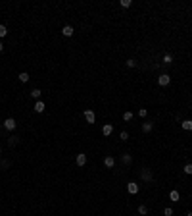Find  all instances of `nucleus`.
<instances>
[{
  "mask_svg": "<svg viewBox=\"0 0 192 216\" xmlns=\"http://www.w3.org/2000/svg\"><path fill=\"white\" fill-rule=\"evenodd\" d=\"M2 126L6 127V129H10V131H13V129H15V127H17V122L13 120V118H6V120H4V124H2Z\"/></svg>",
  "mask_w": 192,
  "mask_h": 216,
  "instance_id": "obj_1",
  "label": "nucleus"
},
{
  "mask_svg": "<svg viewBox=\"0 0 192 216\" xmlns=\"http://www.w3.org/2000/svg\"><path fill=\"white\" fill-rule=\"evenodd\" d=\"M169 83H171V75L163 73V75L158 77V85H161V87H165V85H169Z\"/></svg>",
  "mask_w": 192,
  "mask_h": 216,
  "instance_id": "obj_2",
  "label": "nucleus"
},
{
  "mask_svg": "<svg viewBox=\"0 0 192 216\" xmlns=\"http://www.w3.org/2000/svg\"><path fill=\"white\" fill-rule=\"evenodd\" d=\"M85 120L89 122V124H94L96 122V114L92 112V110H85Z\"/></svg>",
  "mask_w": 192,
  "mask_h": 216,
  "instance_id": "obj_3",
  "label": "nucleus"
},
{
  "mask_svg": "<svg viewBox=\"0 0 192 216\" xmlns=\"http://www.w3.org/2000/svg\"><path fill=\"white\" fill-rule=\"evenodd\" d=\"M127 191L131 193V195H136V193H138V183H134V181H131V183L127 185Z\"/></svg>",
  "mask_w": 192,
  "mask_h": 216,
  "instance_id": "obj_4",
  "label": "nucleus"
},
{
  "mask_svg": "<svg viewBox=\"0 0 192 216\" xmlns=\"http://www.w3.org/2000/svg\"><path fill=\"white\" fill-rule=\"evenodd\" d=\"M44 102H42V101H37V102H35V112H37V114H42V112H44Z\"/></svg>",
  "mask_w": 192,
  "mask_h": 216,
  "instance_id": "obj_5",
  "label": "nucleus"
},
{
  "mask_svg": "<svg viewBox=\"0 0 192 216\" xmlns=\"http://www.w3.org/2000/svg\"><path fill=\"white\" fill-rule=\"evenodd\" d=\"M75 162H77V166H85L87 164V154H77V158H75Z\"/></svg>",
  "mask_w": 192,
  "mask_h": 216,
  "instance_id": "obj_6",
  "label": "nucleus"
},
{
  "mask_svg": "<svg viewBox=\"0 0 192 216\" xmlns=\"http://www.w3.org/2000/svg\"><path fill=\"white\" fill-rule=\"evenodd\" d=\"M104 166H106V168H113L115 166V158L113 156H106V158H104Z\"/></svg>",
  "mask_w": 192,
  "mask_h": 216,
  "instance_id": "obj_7",
  "label": "nucleus"
},
{
  "mask_svg": "<svg viewBox=\"0 0 192 216\" xmlns=\"http://www.w3.org/2000/svg\"><path fill=\"white\" fill-rule=\"evenodd\" d=\"M102 133L106 135V137H108V135H111V133H113V126H111V124H106V126L102 127Z\"/></svg>",
  "mask_w": 192,
  "mask_h": 216,
  "instance_id": "obj_8",
  "label": "nucleus"
},
{
  "mask_svg": "<svg viewBox=\"0 0 192 216\" xmlns=\"http://www.w3.org/2000/svg\"><path fill=\"white\" fill-rule=\"evenodd\" d=\"M140 178L144 179V181H152V172H150V170H142L140 172Z\"/></svg>",
  "mask_w": 192,
  "mask_h": 216,
  "instance_id": "obj_9",
  "label": "nucleus"
},
{
  "mask_svg": "<svg viewBox=\"0 0 192 216\" xmlns=\"http://www.w3.org/2000/svg\"><path fill=\"white\" fill-rule=\"evenodd\" d=\"M62 33H64V37H71L75 31H73V27H71V25H65L64 29H62Z\"/></svg>",
  "mask_w": 192,
  "mask_h": 216,
  "instance_id": "obj_10",
  "label": "nucleus"
},
{
  "mask_svg": "<svg viewBox=\"0 0 192 216\" xmlns=\"http://www.w3.org/2000/svg\"><path fill=\"white\" fill-rule=\"evenodd\" d=\"M181 126H183V129H185V131H192V120H185Z\"/></svg>",
  "mask_w": 192,
  "mask_h": 216,
  "instance_id": "obj_11",
  "label": "nucleus"
},
{
  "mask_svg": "<svg viewBox=\"0 0 192 216\" xmlns=\"http://www.w3.org/2000/svg\"><path fill=\"white\" fill-rule=\"evenodd\" d=\"M169 199H171L173 203H177V201H179V199H181V195H179V191H175V189H173V191H171V193H169Z\"/></svg>",
  "mask_w": 192,
  "mask_h": 216,
  "instance_id": "obj_12",
  "label": "nucleus"
},
{
  "mask_svg": "<svg viewBox=\"0 0 192 216\" xmlns=\"http://www.w3.org/2000/svg\"><path fill=\"white\" fill-rule=\"evenodd\" d=\"M142 131H144V133H150V131H152V122H146V124H142Z\"/></svg>",
  "mask_w": 192,
  "mask_h": 216,
  "instance_id": "obj_13",
  "label": "nucleus"
},
{
  "mask_svg": "<svg viewBox=\"0 0 192 216\" xmlns=\"http://www.w3.org/2000/svg\"><path fill=\"white\" fill-rule=\"evenodd\" d=\"M19 81H21V83H27V81H29V73L21 71V73H19Z\"/></svg>",
  "mask_w": 192,
  "mask_h": 216,
  "instance_id": "obj_14",
  "label": "nucleus"
},
{
  "mask_svg": "<svg viewBox=\"0 0 192 216\" xmlns=\"http://www.w3.org/2000/svg\"><path fill=\"white\" fill-rule=\"evenodd\" d=\"M29 95H31V96H33V98H38V96L42 95V91H40V89H33V91H31V93H29Z\"/></svg>",
  "mask_w": 192,
  "mask_h": 216,
  "instance_id": "obj_15",
  "label": "nucleus"
},
{
  "mask_svg": "<svg viewBox=\"0 0 192 216\" xmlns=\"http://www.w3.org/2000/svg\"><path fill=\"white\" fill-rule=\"evenodd\" d=\"M163 64H167V66L173 64V56H171V54H165V56H163Z\"/></svg>",
  "mask_w": 192,
  "mask_h": 216,
  "instance_id": "obj_16",
  "label": "nucleus"
},
{
  "mask_svg": "<svg viewBox=\"0 0 192 216\" xmlns=\"http://www.w3.org/2000/svg\"><path fill=\"white\" fill-rule=\"evenodd\" d=\"M123 120H125V122H131V120H133V112H129V110H127V112L123 114Z\"/></svg>",
  "mask_w": 192,
  "mask_h": 216,
  "instance_id": "obj_17",
  "label": "nucleus"
},
{
  "mask_svg": "<svg viewBox=\"0 0 192 216\" xmlns=\"http://www.w3.org/2000/svg\"><path fill=\"white\" fill-rule=\"evenodd\" d=\"M138 214H142V216H146V214H148V209L144 206V204H140V206H138Z\"/></svg>",
  "mask_w": 192,
  "mask_h": 216,
  "instance_id": "obj_18",
  "label": "nucleus"
},
{
  "mask_svg": "<svg viewBox=\"0 0 192 216\" xmlns=\"http://www.w3.org/2000/svg\"><path fill=\"white\" fill-rule=\"evenodd\" d=\"M119 4H121V8H131V4H133V2H131V0H121Z\"/></svg>",
  "mask_w": 192,
  "mask_h": 216,
  "instance_id": "obj_19",
  "label": "nucleus"
},
{
  "mask_svg": "<svg viewBox=\"0 0 192 216\" xmlns=\"http://www.w3.org/2000/svg\"><path fill=\"white\" fill-rule=\"evenodd\" d=\"M8 35V29H6V25H0V37H6Z\"/></svg>",
  "mask_w": 192,
  "mask_h": 216,
  "instance_id": "obj_20",
  "label": "nucleus"
},
{
  "mask_svg": "<svg viewBox=\"0 0 192 216\" xmlns=\"http://www.w3.org/2000/svg\"><path fill=\"white\" fill-rule=\"evenodd\" d=\"M121 160L125 162V164H129V162H131V154H127V153H125V154L121 156Z\"/></svg>",
  "mask_w": 192,
  "mask_h": 216,
  "instance_id": "obj_21",
  "label": "nucleus"
},
{
  "mask_svg": "<svg viewBox=\"0 0 192 216\" xmlns=\"http://www.w3.org/2000/svg\"><path fill=\"white\" fill-rule=\"evenodd\" d=\"M185 174L192 176V164H186V166H185Z\"/></svg>",
  "mask_w": 192,
  "mask_h": 216,
  "instance_id": "obj_22",
  "label": "nucleus"
},
{
  "mask_svg": "<svg viewBox=\"0 0 192 216\" xmlns=\"http://www.w3.org/2000/svg\"><path fill=\"white\" fill-rule=\"evenodd\" d=\"M146 108H140V110H138V116H140V118H146Z\"/></svg>",
  "mask_w": 192,
  "mask_h": 216,
  "instance_id": "obj_23",
  "label": "nucleus"
},
{
  "mask_svg": "<svg viewBox=\"0 0 192 216\" xmlns=\"http://www.w3.org/2000/svg\"><path fill=\"white\" fill-rule=\"evenodd\" d=\"M163 214H165V216H173V209H169V206H167V209L163 210Z\"/></svg>",
  "mask_w": 192,
  "mask_h": 216,
  "instance_id": "obj_24",
  "label": "nucleus"
},
{
  "mask_svg": "<svg viewBox=\"0 0 192 216\" xmlns=\"http://www.w3.org/2000/svg\"><path fill=\"white\" fill-rule=\"evenodd\" d=\"M134 66H136L134 60H127V68H134Z\"/></svg>",
  "mask_w": 192,
  "mask_h": 216,
  "instance_id": "obj_25",
  "label": "nucleus"
},
{
  "mask_svg": "<svg viewBox=\"0 0 192 216\" xmlns=\"http://www.w3.org/2000/svg\"><path fill=\"white\" fill-rule=\"evenodd\" d=\"M121 139H123V141L129 139V133H127V131H121Z\"/></svg>",
  "mask_w": 192,
  "mask_h": 216,
  "instance_id": "obj_26",
  "label": "nucleus"
},
{
  "mask_svg": "<svg viewBox=\"0 0 192 216\" xmlns=\"http://www.w3.org/2000/svg\"><path fill=\"white\" fill-rule=\"evenodd\" d=\"M17 141H19L17 137H10V145H15V143H17Z\"/></svg>",
  "mask_w": 192,
  "mask_h": 216,
  "instance_id": "obj_27",
  "label": "nucleus"
},
{
  "mask_svg": "<svg viewBox=\"0 0 192 216\" xmlns=\"http://www.w3.org/2000/svg\"><path fill=\"white\" fill-rule=\"evenodd\" d=\"M2 50H4V45H2V43H0V52H2Z\"/></svg>",
  "mask_w": 192,
  "mask_h": 216,
  "instance_id": "obj_28",
  "label": "nucleus"
},
{
  "mask_svg": "<svg viewBox=\"0 0 192 216\" xmlns=\"http://www.w3.org/2000/svg\"><path fill=\"white\" fill-rule=\"evenodd\" d=\"M186 216H192V212H188V214H186Z\"/></svg>",
  "mask_w": 192,
  "mask_h": 216,
  "instance_id": "obj_29",
  "label": "nucleus"
},
{
  "mask_svg": "<svg viewBox=\"0 0 192 216\" xmlns=\"http://www.w3.org/2000/svg\"><path fill=\"white\" fill-rule=\"evenodd\" d=\"M0 153H2V149H0Z\"/></svg>",
  "mask_w": 192,
  "mask_h": 216,
  "instance_id": "obj_30",
  "label": "nucleus"
},
{
  "mask_svg": "<svg viewBox=\"0 0 192 216\" xmlns=\"http://www.w3.org/2000/svg\"><path fill=\"white\" fill-rule=\"evenodd\" d=\"M0 127H2V124H0Z\"/></svg>",
  "mask_w": 192,
  "mask_h": 216,
  "instance_id": "obj_31",
  "label": "nucleus"
}]
</instances>
